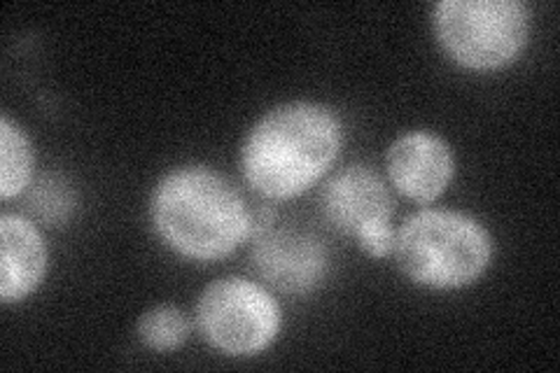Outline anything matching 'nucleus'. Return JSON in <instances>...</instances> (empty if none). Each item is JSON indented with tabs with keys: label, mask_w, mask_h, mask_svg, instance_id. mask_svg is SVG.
Here are the masks:
<instances>
[{
	"label": "nucleus",
	"mask_w": 560,
	"mask_h": 373,
	"mask_svg": "<svg viewBox=\"0 0 560 373\" xmlns=\"http://www.w3.org/2000/svg\"><path fill=\"white\" fill-rule=\"evenodd\" d=\"M434 31L446 55L469 70L510 66L530 35V10L518 0H444Z\"/></svg>",
	"instance_id": "20e7f679"
},
{
	"label": "nucleus",
	"mask_w": 560,
	"mask_h": 373,
	"mask_svg": "<svg viewBox=\"0 0 560 373\" xmlns=\"http://www.w3.org/2000/svg\"><path fill=\"white\" fill-rule=\"evenodd\" d=\"M33 175V152L26 133L3 115L0 119V197H20Z\"/></svg>",
	"instance_id": "9d476101"
},
{
	"label": "nucleus",
	"mask_w": 560,
	"mask_h": 373,
	"mask_svg": "<svg viewBox=\"0 0 560 373\" xmlns=\"http://www.w3.org/2000/svg\"><path fill=\"white\" fill-rule=\"evenodd\" d=\"M31 208L49 226L63 224L75 210V194L59 175L43 177L31 191Z\"/></svg>",
	"instance_id": "f8f14e48"
},
{
	"label": "nucleus",
	"mask_w": 560,
	"mask_h": 373,
	"mask_svg": "<svg viewBox=\"0 0 560 373\" xmlns=\"http://www.w3.org/2000/svg\"><path fill=\"white\" fill-rule=\"evenodd\" d=\"M343 145L339 115L323 103L278 105L250 129L241 171L267 199H292L311 189L337 162Z\"/></svg>",
	"instance_id": "f257e3e1"
},
{
	"label": "nucleus",
	"mask_w": 560,
	"mask_h": 373,
	"mask_svg": "<svg viewBox=\"0 0 560 373\" xmlns=\"http://www.w3.org/2000/svg\"><path fill=\"white\" fill-rule=\"evenodd\" d=\"M150 210L160 238L187 259H222L253 236V212L238 189L206 166L164 175L154 187Z\"/></svg>",
	"instance_id": "f03ea898"
},
{
	"label": "nucleus",
	"mask_w": 560,
	"mask_h": 373,
	"mask_svg": "<svg viewBox=\"0 0 560 373\" xmlns=\"http://www.w3.org/2000/svg\"><path fill=\"white\" fill-rule=\"evenodd\" d=\"M47 273V247L38 226L20 215L0 218V301L26 299Z\"/></svg>",
	"instance_id": "1a4fd4ad"
},
{
	"label": "nucleus",
	"mask_w": 560,
	"mask_h": 373,
	"mask_svg": "<svg viewBox=\"0 0 560 373\" xmlns=\"http://www.w3.org/2000/svg\"><path fill=\"white\" fill-rule=\"evenodd\" d=\"M401 273L423 288L458 290L479 280L493 257L488 229L458 210H420L395 231Z\"/></svg>",
	"instance_id": "7ed1b4c3"
},
{
	"label": "nucleus",
	"mask_w": 560,
	"mask_h": 373,
	"mask_svg": "<svg viewBox=\"0 0 560 373\" xmlns=\"http://www.w3.org/2000/svg\"><path fill=\"white\" fill-rule=\"evenodd\" d=\"M253 236V264L271 288L285 294H306L320 285L327 271V250L313 234L267 226Z\"/></svg>",
	"instance_id": "0eeeda50"
},
{
	"label": "nucleus",
	"mask_w": 560,
	"mask_h": 373,
	"mask_svg": "<svg viewBox=\"0 0 560 373\" xmlns=\"http://www.w3.org/2000/svg\"><path fill=\"white\" fill-rule=\"evenodd\" d=\"M385 168L401 197L416 203H432L453 180L455 156L444 138L430 131H411L390 145Z\"/></svg>",
	"instance_id": "6e6552de"
},
{
	"label": "nucleus",
	"mask_w": 560,
	"mask_h": 373,
	"mask_svg": "<svg viewBox=\"0 0 560 373\" xmlns=\"http://www.w3.org/2000/svg\"><path fill=\"white\" fill-rule=\"evenodd\" d=\"M189 336V323L187 315L178 306H154L143 317L138 319V339L143 341V346L168 352L180 348Z\"/></svg>",
	"instance_id": "9b49d317"
},
{
	"label": "nucleus",
	"mask_w": 560,
	"mask_h": 373,
	"mask_svg": "<svg viewBox=\"0 0 560 373\" xmlns=\"http://www.w3.org/2000/svg\"><path fill=\"white\" fill-rule=\"evenodd\" d=\"M197 325L215 350L232 358H250L276 341L280 306L253 280L220 278L199 296Z\"/></svg>",
	"instance_id": "39448f33"
},
{
	"label": "nucleus",
	"mask_w": 560,
	"mask_h": 373,
	"mask_svg": "<svg viewBox=\"0 0 560 373\" xmlns=\"http://www.w3.org/2000/svg\"><path fill=\"white\" fill-rule=\"evenodd\" d=\"M323 208L331 226L353 236L366 255L374 259L393 255L395 199L372 168L348 166L331 177L323 191Z\"/></svg>",
	"instance_id": "423d86ee"
}]
</instances>
